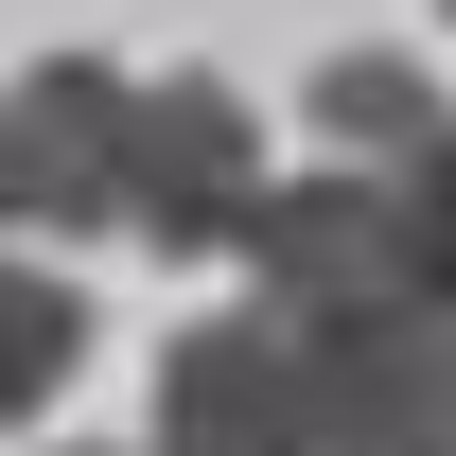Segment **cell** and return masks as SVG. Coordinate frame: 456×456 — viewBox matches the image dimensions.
I'll return each mask as SVG.
<instances>
[{
    "mask_svg": "<svg viewBox=\"0 0 456 456\" xmlns=\"http://www.w3.org/2000/svg\"><path fill=\"white\" fill-rule=\"evenodd\" d=\"M141 456H334L316 439V369H298V334L264 298L246 316H193L159 351V439Z\"/></svg>",
    "mask_w": 456,
    "mask_h": 456,
    "instance_id": "277c9868",
    "label": "cell"
},
{
    "mask_svg": "<svg viewBox=\"0 0 456 456\" xmlns=\"http://www.w3.org/2000/svg\"><path fill=\"white\" fill-rule=\"evenodd\" d=\"M387 228H403V298L456 334V123H439V141L387 175Z\"/></svg>",
    "mask_w": 456,
    "mask_h": 456,
    "instance_id": "ba28073f",
    "label": "cell"
},
{
    "mask_svg": "<svg viewBox=\"0 0 456 456\" xmlns=\"http://www.w3.org/2000/svg\"><path fill=\"white\" fill-rule=\"evenodd\" d=\"M439 18H456V0H439Z\"/></svg>",
    "mask_w": 456,
    "mask_h": 456,
    "instance_id": "9c48e42d",
    "label": "cell"
},
{
    "mask_svg": "<svg viewBox=\"0 0 456 456\" xmlns=\"http://www.w3.org/2000/svg\"><path fill=\"white\" fill-rule=\"evenodd\" d=\"M70 369H88V298L53 264H0V421H36Z\"/></svg>",
    "mask_w": 456,
    "mask_h": 456,
    "instance_id": "52a82bcc",
    "label": "cell"
},
{
    "mask_svg": "<svg viewBox=\"0 0 456 456\" xmlns=\"http://www.w3.org/2000/svg\"><path fill=\"white\" fill-rule=\"evenodd\" d=\"M123 141H141V88L106 53H36L0 88V246L123 228Z\"/></svg>",
    "mask_w": 456,
    "mask_h": 456,
    "instance_id": "6da1fadb",
    "label": "cell"
},
{
    "mask_svg": "<svg viewBox=\"0 0 456 456\" xmlns=\"http://www.w3.org/2000/svg\"><path fill=\"white\" fill-rule=\"evenodd\" d=\"M439 123H456V106L421 88V53H334V70H316V141H334V175H403Z\"/></svg>",
    "mask_w": 456,
    "mask_h": 456,
    "instance_id": "8992f818",
    "label": "cell"
},
{
    "mask_svg": "<svg viewBox=\"0 0 456 456\" xmlns=\"http://www.w3.org/2000/svg\"><path fill=\"white\" fill-rule=\"evenodd\" d=\"M264 316H351V298H403V228H387V175H281L246 246H228Z\"/></svg>",
    "mask_w": 456,
    "mask_h": 456,
    "instance_id": "5b68a950",
    "label": "cell"
},
{
    "mask_svg": "<svg viewBox=\"0 0 456 456\" xmlns=\"http://www.w3.org/2000/svg\"><path fill=\"white\" fill-rule=\"evenodd\" d=\"M264 193H281V175H264L246 88L159 70V88H141V141H123V228H141V264H211V246H246Z\"/></svg>",
    "mask_w": 456,
    "mask_h": 456,
    "instance_id": "7a4b0ae2",
    "label": "cell"
},
{
    "mask_svg": "<svg viewBox=\"0 0 456 456\" xmlns=\"http://www.w3.org/2000/svg\"><path fill=\"white\" fill-rule=\"evenodd\" d=\"M316 369V439L334 456H456V334L421 298H351V316H281Z\"/></svg>",
    "mask_w": 456,
    "mask_h": 456,
    "instance_id": "3957f363",
    "label": "cell"
}]
</instances>
